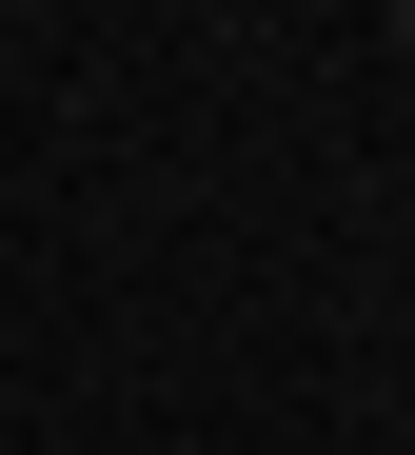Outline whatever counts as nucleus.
<instances>
[{
  "label": "nucleus",
  "mask_w": 415,
  "mask_h": 455,
  "mask_svg": "<svg viewBox=\"0 0 415 455\" xmlns=\"http://www.w3.org/2000/svg\"><path fill=\"white\" fill-rule=\"evenodd\" d=\"M395 40H415V0H395Z\"/></svg>",
  "instance_id": "f257e3e1"
}]
</instances>
